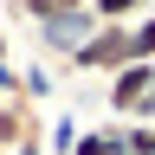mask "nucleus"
<instances>
[{
    "label": "nucleus",
    "instance_id": "obj_8",
    "mask_svg": "<svg viewBox=\"0 0 155 155\" xmlns=\"http://www.w3.org/2000/svg\"><path fill=\"white\" fill-rule=\"evenodd\" d=\"M0 155H7V149H0Z\"/></svg>",
    "mask_w": 155,
    "mask_h": 155
},
{
    "label": "nucleus",
    "instance_id": "obj_4",
    "mask_svg": "<svg viewBox=\"0 0 155 155\" xmlns=\"http://www.w3.org/2000/svg\"><path fill=\"white\" fill-rule=\"evenodd\" d=\"M149 13V0H91V19L97 26H136Z\"/></svg>",
    "mask_w": 155,
    "mask_h": 155
},
{
    "label": "nucleus",
    "instance_id": "obj_2",
    "mask_svg": "<svg viewBox=\"0 0 155 155\" xmlns=\"http://www.w3.org/2000/svg\"><path fill=\"white\" fill-rule=\"evenodd\" d=\"M0 149H7V155H19V149L45 155V149H52V136H45V110H39L26 91H19V97H0Z\"/></svg>",
    "mask_w": 155,
    "mask_h": 155
},
{
    "label": "nucleus",
    "instance_id": "obj_5",
    "mask_svg": "<svg viewBox=\"0 0 155 155\" xmlns=\"http://www.w3.org/2000/svg\"><path fill=\"white\" fill-rule=\"evenodd\" d=\"M149 58H155V13H142L129 26V65H149Z\"/></svg>",
    "mask_w": 155,
    "mask_h": 155
},
{
    "label": "nucleus",
    "instance_id": "obj_3",
    "mask_svg": "<svg viewBox=\"0 0 155 155\" xmlns=\"http://www.w3.org/2000/svg\"><path fill=\"white\" fill-rule=\"evenodd\" d=\"M65 155H129V123H97V129H78Z\"/></svg>",
    "mask_w": 155,
    "mask_h": 155
},
{
    "label": "nucleus",
    "instance_id": "obj_6",
    "mask_svg": "<svg viewBox=\"0 0 155 155\" xmlns=\"http://www.w3.org/2000/svg\"><path fill=\"white\" fill-rule=\"evenodd\" d=\"M129 155H155V123H129Z\"/></svg>",
    "mask_w": 155,
    "mask_h": 155
},
{
    "label": "nucleus",
    "instance_id": "obj_7",
    "mask_svg": "<svg viewBox=\"0 0 155 155\" xmlns=\"http://www.w3.org/2000/svg\"><path fill=\"white\" fill-rule=\"evenodd\" d=\"M0 65H13V39H7V26H0Z\"/></svg>",
    "mask_w": 155,
    "mask_h": 155
},
{
    "label": "nucleus",
    "instance_id": "obj_1",
    "mask_svg": "<svg viewBox=\"0 0 155 155\" xmlns=\"http://www.w3.org/2000/svg\"><path fill=\"white\" fill-rule=\"evenodd\" d=\"M123 65H129V26H97L84 45L65 58L71 78H116Z\"/></svg>",
    "mask_w": 155,
    "mask_h": 155
}]
</instances>
